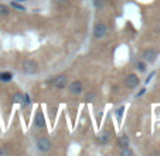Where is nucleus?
Here are the masks:
<instances>
[{"label": "nucleus", "mask_w": 160, "mask_h": 156, "mask_svg": "<svg viewBox=\"0 0 160 156\" xmlns=\"http://www.w3.org/2000/svg\"><path fill=\"white\" fill-rule=\"evenodd\" d=\"M108 33V27H106V24L103 23H97L94 27V36L95 39H103Z\"/></svg>", "instance_id": "1"}, {"label": "nucleus", "mask_w": 160, "mask_h": 156, "mask_svg": "<svg viewBox=\"0 0 160 156\" xmlns=\"http://www.w3.org/2000/svg\"><path fill=\"white\" fill-rule=\"evenodd\" d=\"M37 148H38L41 152H47V150L51 149V141L48 138H40L37 141Z\"/></svg>", "instance_id": "2"}, {"label": "nucleus", "mask_w": 160, "mask_h": 156, "mask_svg": "<svg viewBox=\"0 0 160 156\" xmlns=\"http://www.w3.org/2000/svg\"><path fill=\"white\" fill-rule=\"evenodd\" d=\"M23 71L26 74H34L37 71V64L36 61H31V60H27L23 63Z\"/></svg>", "instance_id": "3"}, {"label": "nucleus", "mask_w": 160, "mask_h": 156, "mask_svg": "<svg viewBox=\"0 0 160 156\" xmlns=\"http://www.w3.org/2000/svg\"><path fill=\"white\" fill-rule=\"evenodd\" d=\"M67 85V77L65 75H58L52 80V87L57 88V90H62Z\"/></svg>", "instance_id": "4"}, {"label": "nucleus", "mask_w": 160, "mask_h": 156, "mask_svg": "<svg viewBox=\"0 0 160 156\" xmlns=\"http://www.w3.org/2000/svg\"><path fill=\"white\" fill-rule=\"evenodd\" d=\"M125 84H126V87L129 88H135L138 87V84H139V77L135 74H130L126 77V80H125Z\"/></svg>", "instance_id": "5"}, {"label": "nucleus", "mask_w": 160, "mask_h": 156, "mask_svg": "<svg viewBox=\"0 0 160 156\" xmlns=\"http://www.w3.org/2000/svg\"><path fill=\"white\" fill-rule=\"evenodd\" d=\"M156 57H157V53L153 48H149V50H146L145 53H143V58H145L148 63H153V61L156 60Z\"/></svg>", "instance_id": "6"}, {"label": "nucleus", "mask_w": 160, "mask_h": 156, "mask_svg": "<svg viewBox=\"0 0 160 156\" xmlns=\"http://www.w3.org/2000/svg\"><path fill=\"white\" fill-rule=\"evenodd\" d=\"M70 92L74 94V95H79L82 92V82L81 81H74L72 84L70 85Z\"/></svg>", "instance_id": "7"}, {"label": "nucleus", "mask_w": 160, "mask_h": 156, "mask_svg": "<svg viewBox=\"0 0 160 156\" xmlns=\"http://www.w3.org/2000/svg\"><path fill=\"white\" fill-rule=\"evenodd\" d=\"M36 125L38 126V128H44L45 126V121H44V115H42V112H37L36 115Z\"/></svg>", "instance_id": "8"}, {"label": "nucleus", "mask_w": 160, "mask_h": 156, "mask_svg": "<svg viewBox=\"0 0 160 156\" xmlns=\"http://www.w3.org/2000/svg\"><path fill=\"white\" fill-rule=\"evenodd\" d=\"M109 138H111V135H109L108 131H102V132H101V135H99V142H101V143H108Z\"/></svg>", "instance_id": "9"}, {"label": "nucleus", "mask_w": 160, "mask_h": 156, "mask_svg": "<svg viewBox=\"0 0 160 156\" xmlns=\"http://www.w3.org/2000/svg\"><path fill=\"white\" fill-rule=\"evenodd\" d=\"M118 145L121 148H128V145H129V138H128L126 135L121 136V138L118 139Z\"/></svg>", "instance_id": "10"}, {"label": "nucleus", "mask_w": 160, "mask_h": 156, "mask_svg": "<svg viewBox=\"0 0 160 156\" xmlns=\"http://www.w3.org/2000/svg\"><path fill=\"white\" fill-rule=\"evenodd\" d=\"M13 101L14 102H20V104H23V101H24V95L21 92H16L14 95H13Z\"/></svg>", "instance_id": "11"}, {"label": "nucleus", "mask_w": 160, "mask_h": 156, "mask_svg": "<svg viewBox=\"0 0 160 156\" xmlns=\"http://www.w3.org/2000/svg\"><path fill=\"white\" fill-rule=\"evenodd\" d=\"M13 75L10 74V72H0V80H2V81H10Z\"/></svg>", "instance_id": "12"}, {"label": "nucleus", "mask_w": 160, "mask_h": 156, "mask_svg": "<svg viewBox=\"0 0 160 156\" xmlns=\"http://www.w3.org/2000/svg\"><path fill=\"white\" fill-rule=\"evenodd\" d=\"M10 13L9 7L4 6V4H0V16H7Z\"/></svg>", "instance_id": "13"}, {"label": "nucleus", "mask_w": 160, "mask_h": 156, "mask_svg": "<svg viewBox=\"0 0 160 156\" xmlns=\"http://www.w3.org/2000/svg\"><path fill=\"white\" fill-rule=\"evenodd\" d=\"M12 7H13V9H16V10H20V12H23V10H24V7L20 6L16 0H14V2H12Z\"/></svg>", "instance_id": "14"}, {"label": "nucleus", "mask_w": 160, "mask_h": 156, "mask_svg": "<svg viewBox=\"0 0 160 156\" xmlns=\"http://www.w3.org/2000/svg\"><path fill=\"white\" fill-rule=\"evenodd\" d=\"M126 155H132V150H129L128 148H122V156H126Z\"/></svg>", "instance_id": "15"}, {"label": "nucleus", "mask_w": 160, "mask_h": 156, "mask_svg": "<svg viewBox=\"0 0 160 156\" xmlns=\"http://www.w3.org/2000/svg\"><path fill=\"white\" fill-rule=\"evenodd\" d=\"M95 98V92H88L87 94V101H92Z\"/></svg>", "instance_id": "16"}, {"label": "nucleus", "mask_w": 160, "mask_h": 156, "mask_svg": "<svg viewBox=\"0 0 160 156\" xmlns=\"http://www.w3.org/2000/svg\"><path fill=\"white\" fill-rule=\"evenodd\" d=\"M136 67H138V68H139L140 70V71H145V64H143V63H138V64H136Z\"/></svg>", "instance_id": "17"}, {"label": "nucleus", "mask_w": 160, "mask_h": 156, "mask_svg": "<svg viewBox=\"0 0 160 156\" xmlns=\"http://www.w3.org/2000/svg\"><path fill=\"white\" fill-rule=\"evenodd\" d=\"M57 4H67L68 3V0H54Z\"/></svg>", "instance_id": "18"}, {"label": "nucleus", "mask_w": 160, "mask_h": 156, "mask_svg": "<svg viewBox=\"0 0 160 156\" xmlns=\"http://www.w3.org/2000/svg\"><path fill=\"white\" fill-rule=\"evenodd\" d=\"M102 2H101V0H95V6L98 7V9H101V7H102Z\"/></svg>", "instance_id": "19"}, {"label": "nucleus", "mask_w": 160, "mask_h": 156, "mask_svg": "<svg viewBox=\"0 0 160 156\" xmlns=\"http://www.w3.org/2000/svg\"><path fill=\"white\" fill-rule=\"evenodd\" d=\"M122 112H123V108H121V109H119V111H118V115H119V118L122 117Z\"/></svg>", "instance_id": "20"}, {"label": "nucleus", "mask_w": 160, "mask_h": 156, "mask_svg": "<svg viewBox=\"0 0 160 156\" xmlns=\"http://www.w3.org/2000/svg\"><path fill=\"white\" fill-rule=\"evenodd\" d=\"M4 153H7L6 149H0V155H4Z\"/></svg>", "instance_id": "21"}, {"label": "nucleus", "mask_w": 160, "mask_h": 156, "mask_svg": "<svg viewBox=\"0 0 160 156\" xmlns=\"http://www.w3.org/2000/svg\"><path fill=\"white\" fill-rule=\"evenodd\" d=\"M16 2H26V0H16Z\"/></svg>", "instance_id": "22"}, {"label": "nucleus", "mask_w": 160, "mask_h": 156, "mask_svg": "<svg viewBox=\"0 0 160 156\" xmlns=\"http://www.w3.org/2000/svg\"><path fill=\"white\" fill-rule=\"evenodd\" d=\"M159 20H160V14H159Z\"/></svg>", "instance_id": "23"}]
</instances>
